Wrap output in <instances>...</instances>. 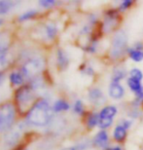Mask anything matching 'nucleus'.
Here are the masks:
<instances>
[{"label": "nucleus", "mask_w": 143, "mask_h": 150, "mask_svg": "<svg viewBox=\"0 0 143 150\" xmlns=\"http://www.w3.org/2000/svg\"><path fill=\"white\" fill-rule=\"evenodd\" d=\"M120 20V11L116 9H110L105 12L102 23V31L108 33L114 30V28L118 25Z\"/></svg>", "instance_id": "6"}, {"label": "nucleus", "mask_w": 143, "mask_h": 150, "mask_svg": "<svg viewBox=\"0 0 143 150\" xmlns=\"http://www.w3.org/2000/svg\"><path fill=\"white\" fill-rule=\"evenodd\" d=\"M69 108H70L69 103H68L66 100L61 98V100H58L55 103H54L53 111L58 113V112H62V111H67Z\"/></svg>", "instance_id": "18"}, {"label": "nucleus", "mask_w": 143, "mask_h": 150, "mask_svg": "<svg viewBox=\"0 0 143 150\" xmlns=\"http://www.w3.org/2000/svg\"><path fill=\"white\" fill-rule=\"evenodd\" d=\"M118 112L117 107L114 105H105L99 111V118H109L114 119Z\"/></svg>", "instance_id": "15"}, {"label": "nucleus", "mask_w": 143, "mask_h": 150, "mask_svg": "<svg viewBox=\"0 0 143 150\" xmlns=\"http://www.w3.org/2000/svg\"><path fill=\"white\" fill-rule=\"evenodd\" d=\"M38 14V12L36 10H34V9H30V10L25 12L23 15H20L19 17V21L20 22H25V21H28L32 19V18H34L36 15Z\"/></svg>", "instance_id": "22"}, {"label": "nucleus", "mask_w": 143, "mask_h": 150, "mask_svg": "<svg viewBox=\"0 0 143 150\" xmlns=\"http://www.w3.org/2000/svg\"><path fill=\"white\" fill-rule=\"evenodd\" d=\"M14 7V2L12 1H0V15L8 13Z\"/></svg>", "instance_id": "23"}, {"label": "nucleus", "mask_w": 143, "mask_h": 150, "mask_svg": "<svg viewBox=\"0 0 143 150\" xmlns=\"http://www.w3.org/2000/svg\"><path fill=\"white\" fill-rule=\"evenodd\" d=\"M88 98L92 103L97 106L102 105L105 103V96H104L103 92L99 88H97V87L89 90Z\"/></svg>", "instance_id": "10"}, {"label": "nucleus", "mask_w": 143, "mask_h": 150, "mask_svg": "<svg viewBox=\"0 0 143 150\" xmlns=\"http://www.w3.org/2000/svg\"><path fill=\"white\" fill-rule=\"evenodd\" d=\"M25 123L20 122L15 126L12 127L7 133L4 134L3 139L0 143V147L2 150H9L12 149L14 146H16L23 137V131H25Z\"/></svg>", "instance_id": "3"}, {"label": "nucleus", "mask_w": 143, "mask_h": 150, "mask_svg": "<svg viewBox=\"0 0 143 150\" xmlns=\"http://www.w3.org/2000/svg\"><path fill=\"white\" fill-rule=\"evenodd\" d=\"M16 117V110L12 103H4L0 106V133H4L12 128Z\"/></svg>", "instance_id": "4"}, {"label": "nucleus", "mask_w": 143, "mask_h": 150, "mask_svg": "<svg viewBox=\"0 0 143 150\" xmlns=\"http://www.w3.org/2000/svg\"><path fill=\"white\" fill-rule=\"evenodd\" d=\"M127 76V71L122 67H116L113 70L112 77H111V82L115 83H120L122 79H124Z\"/></svg>", "instance_id": "19"}, {"label": "nucleus", "mask_w": 143, "mask_h": 150, "mask_svg": "<svg viewBox=\"0 0 143 150\" xmlns=\"http://www.w3.org/2000/svg\"><path fill=\"white\" fill-rule=\"evenodd\" d=\"M127 136H128V131L123 126L120 124H118L116 126L114 131H113V136H112L113 139H114L116 142H118V143L124 142L127 139Z\"/></svg>", "instance_id": "13"}, {"label": "nucleus", "mask_w": 143, "mask_h": 150, "mask_svg": "<svg viewBox=\"0 0 143 150\" xmlns=\"http://www.w3.org/2000/svg\"><path fill=\"white\" fill-rule=\"evenodd\" d=\"M10 82L15 86H20L23 83V75L20 72H12L10 74Z\"/></svg>", "instance_id": "21"}, {"label": "nucleus", "mask_w": 143, "mask_h": 150, "mask_svg": "<svg viewBox=\"0 0 143 150\" xmlns=\"http://www.w3.org/2000/svg\"><path fill=\"white\" fill-rule=\"evenodd\" d=\"M44 59L40 57H33L26 61L22 67V74L25 78H33L44 68Z\"/></svg>", "instance_id": "5"}, {"label": "nucleus", "mask_w": 143, "mask_h": 150, "mask_svg": "<svg viewBox=\"0 0 143 150\" xmlns=\"http://www.w3.org/2000/svg\"><path fill=\"white\" fill-rule=\"evenodd\" d=\"M132 120H129V119H124V120H122L121 123H120V125H122L123 127L126 129V130L128 131L129 129L132 127Z\"/></svg>", "instance_id": "29"}, {"label": "nucleus", "mask_w": 143, "mask_h": 150, "mask_svg": "<svg viewBox=\"0 0 143 150\" xmlns=\"http://www.w3.org/2000/svg\"><path fill=\"white\" fill-rule=\"evenodd\" d=\"M108 95L109 97L113 100H121L125 96V89L121 85V83H115L110 82L109 88H108Z\"/></svg>", "instance_id": "11"}, {"label": "nucleus", "mask_w": 143, "mask_h": 150, "mask_svg": "<svg viewBox=\"0 0 143 150\" xmlns=\"http://www.w3.org/2000/svg\"><path fill=\"white\" fill-rule=\"evenodd\" d=\"M56 3V1H55V0H40L39 5L42 6L43 8H51L55 6Z\"/></svg>", "instance_id": "28"}, {"label": "nucleus", "mask_w": 143, "mask_h": 150, "mask_svg": "<svg viewBox=\"0 0 143 150\" xmlns=\"http://www.w3.org/2000/svg\"><path fill=\"white\" fill-rule=\"evenodd\" d=\"M83 73H85L86 75H88V76H92V75L94 74V71L91 67H86L84 70H83Z\"/></svg>", "instance_id": "30"}, {"label": "nucleus", "mask_w": 143, "mask_h": 150, "mask_svg": "<svg viewBox=\"0 0 143 150\" xmlns=\"http://www.w3.org/2000/svg\"><path fill=\"white\" fill-rule=\"evenodd\" d=\"M106 150H123V148L119 145H116V146H112V147H108Z\"/></svg>", "instance_id": "31"}, {"label": "nucleus", "mask_w": 143, "mask_h": 150, "mask_svg": "<svg viewBox=\"0 0 143 150\" xmlns=\"http://www.w3.org/2000/svg\"><path fill=\"white\" fill-rule=\"evenodd\" d=\"M113 121L114 119H109V118H99V123H98V126L101 130H106L109 127H111L113 124Z\"/></svg>", "instance_id": "26"}, {"label": "nucleus", "mask_w": 143, "mask_h": 150, "mask_svg": "<svg viewBox=\"0 0 143 150\" xmlns=\"http://www.w3.org/2000/svg\"><path fill=\"white\" fill-rule=\"evenodd\" d=\"M2 22H3V21H2V20H0V23H1Z\"/></svg>", "instance_id": "34"}, {"label": "nucleus", "mask_w": 143, "mask_h": 150, "mask_svg": "<svg viewBox=\"0 0 143 150\" xmlns=\"http://www.w3.org/2000/svg\"><path fill=\"white\" fill-rule=\"evenodd\" d=\"M133 2H135V1H132V0H124V1H122L121 4L119 5L118 10L120 11V12L127 11L128 9H130V7H132V4H133Z\"/></svg>", "instance_id": "27"}, {"label": "nucleus", "mask_w": 143, "mask_h": 150, "mask_svg": "<svg viewBox=\"0 0 143 150\" xmlns=\"http://www.w3.org/2000/svg\"><path fill=\"white\" fill-rule=\"evenodd\" d=\"M3 78H4V77H3V75H2V73H1V72H0V84H1V83L3 82Z\"/></svg>", "instance_id": "33"}, {"label": "nucleus", "mask_w": 143, "mask_h": 150, "mask_svg": "<svg viewBox=\"0 0 143 150\" xmlns=\"http://www.w3.org/2000/svg\"><path fill=\"white\" fill-rule=\"evenodd\" d=\"M127 54L129 55V58L132 61L135 62H140L143 61V51L133 49L132 47H130L127 51Z\"/></svg>", "instance_id": "17"}, {"label": "nucleus", "mask_w": 143, "mask_h": 150, "mask_svg": "<svg viewBox=\"0 0 143 150\" xmlns=\"http://www.w3.org/2000/svg\"><path fill=\"white\" fill-rule=\"evenodd\" d=\"M16 100L19 105L22 107V109L27 107L34 100L33 89L28 86L20 88L16 93Z\"/></svg>", "instance_id": "7"}, {"label": "nucleus", "mask_w": 143, "mask_h": 150, "mask_svg": "<svg viewBox=\"0 0 143 150\" xmlns=\"http://www.w3.org/2000/svg\"><path fill=\"white\" fill-rule=\"evenodd\" d=\"M73 110H74V112L76 114H78V115H83V114L85 113V106H84L83 101L80 100H77L75 103H74Z\"/></svg>", "instance_id": "24"}, {"label": "nucleus", "mask_w": 143, "mask_h": 150, "mask_svg": "<svg viewBox=\"0 0 143 150\" xmlns=\"http://www.w3.org/2000/svg\"><path fill=\"white\" fill-rule=\"evenodd\" d=\"M98 123H99V113L91 112L88 114L87 119H86V126L88 129L92 130V129L95 128V126H97Z\"/></svg>", "instance_id": "16"}, {"label": "nucleus", "mask_w": 143, "mask_h": 150, "mask_svg": "<svg viewBox=\"0 0 143 150\" xmlns=\"http://www.w3.org/2000/svg\"><path fill=\"white\" fill-rule=\"evenodd\" d=\"M45 34H46V37L48 39H50V40L55 39L56 34H58V28H56V25L55 23H47L45 25Z\"/></svg>", "instance_id": "20"}, {"label": "nucleus", "mask_w": 143, "mask_h": 150, "mask_svg": "<svg viewBox=\"0 0 143 150\" xmlns=\"http://www.w3.org/2000/svg\"><path fill=\"white\" fill-rule=\"evenodd\" d=\"M56 64L61 70L65 69L69 64V58L62 49H58L56 52Z\"/></svg>", "instance_id": "14"}, {"label": "nucleus", "mask_w": 143, "mask_h": 150, "mask_svg": "<svg viewBox=\"0 0 143 150\" xmlns=\"http://www.w3.org/2000/svg\"><path fill=\"white\" fill-rule=\"evenodd\" d=\"M61 150H78V148H77L76 145H74V146H69V147H64Z\"/></svg>", "instance_id": "32"}, {"label": "nucleus", "mask_w": 143, "mask_h": 150, "mask_svg": "<svg viewBox=\"0 0 143 150\" xmlns=\"http://www.w3.org/2000/svg\"><path fill=\"white\" fill-rule=\"evenodd\" d=\"M130 78H133V79H136L138 81H142L143 79V72L139 69V68H132V69L130 70Z\"/></svg>", "instance_id": "25"}, {"label": "nucleus", "mask_w": 143, "mask_h": 150, "mask_svg": "<svg viewBox=\"0 0 143 150\" xmlns=\"http://www.w3.org/2000/svg\"><path fill=\"white\" fill-rule=\"evenodd\" d=\"M127 84L129 86L130 90L135 96V100L137 103H140L143 101V86L140 81L133 79L129 77L127 79Z\"/></svg>", "instance_id": "8"}, {"label": "nucleus", "mask_w": 143, "mask_h": 150, "mask_svg": "<svg viewBox=\"0 0 143 150\" xmlns=\"http://www.w3.org/2000/svg\"><path fill=\"white\" fill-rule=\"evenodd\" d=\"M93 144L97 148L106 150L109 146V137L107 134L106 130H100L98 133L95 134L94 139H93Z\"/></svg>", "instance_id": "9"}, {"label": "nucleus", "mask_w": 143, "mask_h": 150, "mask_svg": "<svg viewBox=\"0 0 143 150\" xmlns=\"http://www.w3.org/2000/svg\"><path fill=\"white\" fill-rule=\"evenodd\" d=\"M128 49V35L126 31L120 29L113 35L110 47V57L114 59H121L127 53Z\"/></svg>", "instance_id": "2"}, {"label": "nucleus", "mask_w": 143, "mask_h": 150, "mask_svg": "<svg viewBox=\"0 0 143 150\" xmlns=\"http://www.w3.org/2000/svg\"><path fill=\"white\" fill-rule=\"evenodd\" d=\"M10 46V36L6 32H0V61L6 57V53Z\"/></svg>", "instance_id": "12"}, {"label": "nucleus", "mask_w": 143, "mask_h": 150, "mask_svg": "<svg viewBox=\"0 0 143 150\" xmlns=\"http://www.w3.org/2000/svg\"><path fill=\"white\" fill-rule=\"evenodd\" d=\"M53 118V108L46 100H38L29 109L26 115V121L36 127H44Z\"/></svg>", "instance_id": "1"}]
</instances>
